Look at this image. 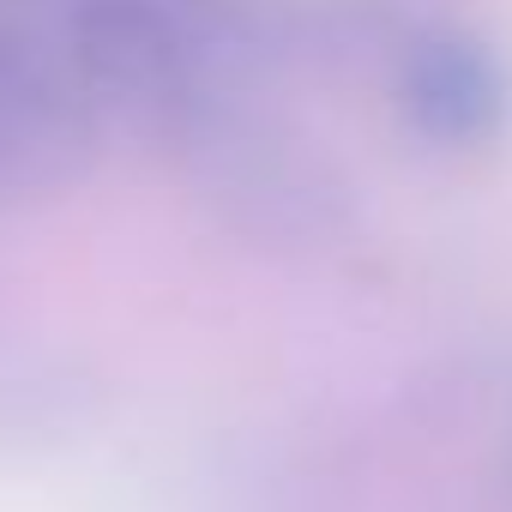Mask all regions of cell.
<instances>
[{
    "mask_svg": "<svg viewBox=\"0 0 512 512\" xmlns=\"http://www.w3.org/2000/svg\"><path fill=\"white\" fill-rule=\"evenodd\" d=\"M103 103L73 67L67 43L0 7V199H49L97 163Z\"/></svg>",
    "mask_w": 512,
    "mask_h": 512,
    "instance_id": "obj_1",
    "label": "cell"
},
{
    "mask_svg": "<svg viewBox=\"0 0 512 512\" xmlns=\"http://www.w3.org/2000/svg\"><path fill=\"white\" fill-rule=\"evenodd\" d=\"M398 127L428 151H488L512 121V67L464 19H422L392 49Z\"/></svg>",
    "mask_w": 512,
    "mask_h": 512,
    "instance_id": "obj_2",
    "label": "cell"
}]
</instances>
